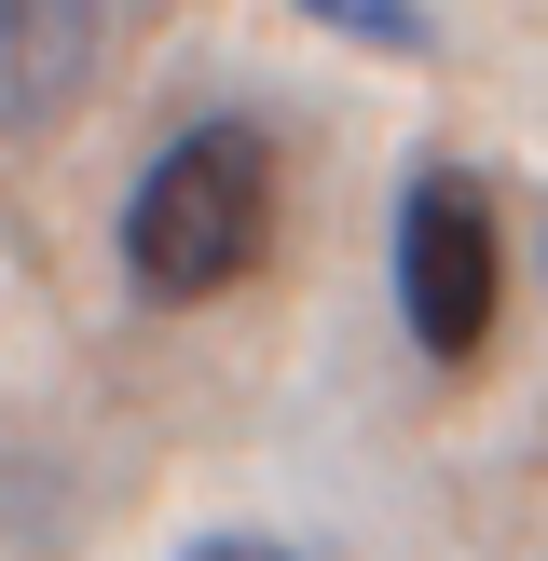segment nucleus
<instances>
[{
	"mask_svg": "<svg viewBox=\"0 0 548 561\" xmlns=\"http://www.w3.org/2000/svg\"><path fill=\"white\" fill-rule=\"evenodd\" d=\"M261 261H274V137H261V110H206L137 164L124 274H137V301H233Z\"/></svg>",
	"mask_w": 548,
	"mask_h": 561,
	"instance_id": "1",
	"label": "nucleus"
},
{
	"mask_svg": "<svg viewBox=\"0 0 548 561\" xmlns=\"http://www.w3.org/2000/svg\"><path fill=\"white\" fill-rule=\"evenodd\" d=\"M110 0H0V137H42L96 96Z\"/></svg>",
	"mask_w": 548,
	"mask_h": 561,
	"instance_id": "3",
	"label": "nucleus"
},
{
	"mask_svg": "<svg viewBox=\"0 0 548 561\" xmlns=\"http://www.w3.org/2000/svg\"><path fill=\"white\" fill-rule=\"evenodd\" d=\"M329 42H370V55H438V14L425 0H301Z\"/></svg>",
	"mask_w": 548,
	"mask_h": 561,
	"instance_id": "4",
	"label": "nucleus"
},
{
	"mask_svg": "<svg viewBox=\"0 0 548 561\" xmlns=\"http://www.w3.org/2000/svg\"><path fill=\"white\" fill-rule=\"evenodd\" d=\"M493 301H507L493 192L466 179V164H425V179L398 192V316H411V343H425L438 370H466V356L493 343Z\"/></svg>",
	"mask_w": 548,
	"mask_h": 561,
	"instance_id": "2",
	"label": "nucleus"
},
{
	"mask_svg": "<svg viewBox=\"0 0 548 561\" xmlns=\"http://www.w3.org/2000/svg\"><path fill=\"white\" fill-rule=\"evenodd\" d=\"M179 561H316V548H274V535H192Z\"/></svg>",
	"mask_w": 548,
	"mask_h": 561,
	"instance_id": "5",
	"label": "nucleus"
}]
</instances>
